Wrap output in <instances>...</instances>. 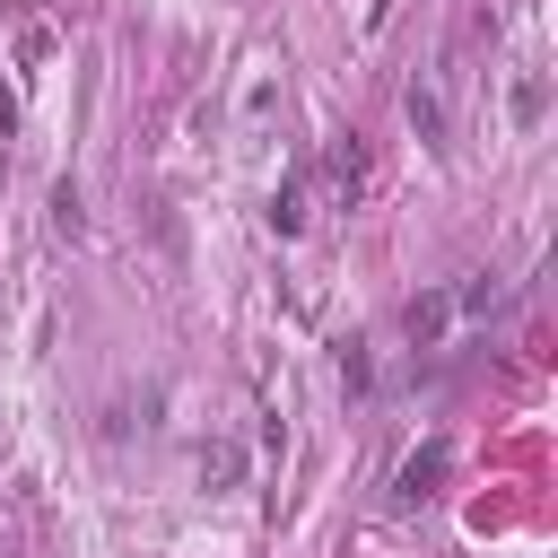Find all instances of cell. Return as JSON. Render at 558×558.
Returning a JSON list of instances; mask_svg holds the SVG:
<instances>
[{
	"instance_id": "6da1fadb",
	"label": "cell",
	"mask_w": 558,
	"mask_h": 558,
	"mask_svg": "<svg viewBox=\"0 0 558 558\" xmlns=\"http://www.w3.org/2000/svg\"><path fill=\"white\" fill-rule=\"evenodd\" d=\"M445 314H453V296H427V305H410V340H436V331H445Z\"/></svg>"
}]
</instances>
